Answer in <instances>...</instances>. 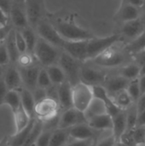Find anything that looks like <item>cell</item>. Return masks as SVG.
I'll return each instance as SVG.
<instances>
[{
    "mask_svg": "<svg viewBox=\"0 0 145 146\" xmlns=\"http://www.w3.org/2000/svg\"><path fill=\"white\" fill-rule=\"evenodd\" d=\"M15 121V133H18L24 129L30 122L31 118L28 115V114L26 112L22 105H21L17 110L12 112Z\"/></svg>",
    "mask_w": 145,
    "mask_h": 146,
    "instance_id": "obj_29",
    "label": "cell"
},
{
    "mask_svg": "<svg viewBox=\"0 0 145 146\" xmlns=\"http://www.w3.org/2000/svg\"><path fill=\"white\" fill-rule=\"evenodd\" d=\"M7 92H8V89L3 82V80L2 79L0 80V106L4 104L3 101H4V97Z\"/></svg>",
    "mask_w": 145,
    "mask_h": 146,
    "instance_id": "obj_49",
    "label": "cell"
},
{
    "mask_svg": "<svg viewBox=\"0 0 145 146\" xmlns=\"http://www.w3.org/2000/svg\"><path fill=\"white\" fill-rule=\"evenodd\" d=\"M132 62H136L138 65H139L140 67L144 65L145 64V50L141 51V52H138V54L134 55L132 56Z\"/></svg>",
    "mask_w": 145,
    "mask_h": 146,
    "instance_id": "obj_47",
    "label": "cell"
},
{
    "mask_svg": "<svg viewBox=\"0 0 145 146\" xmlns=\"http://www.w3.org/2000/svg\"><path fill=\"white\" fill-rule=\"evenodd\" d=\"M15 43L18 48V50L21 54L27 52V47H26V43L25 41V38L21 33V31L15 30Z\"/></svg>",
    "mask_w": 145,
    "mask_h": 146,
    "instance_id": "obj_41",
    "label": "cell"
},
{
    "mask_svg": "<svg viewBox=\"0 0 145 146\" xmlns=\"http://www.w3.org/2000/svg\"><path fill=\"white\" fill-rule=\"evenodd\" d=\"M145 74V64L140 67V76Z\"/></svg>",
    "mask_w": 145,
    "mask_h": 146,
    "instance_id": "obj_56",
    "label": "cell"
},
{
    "mask_svg": "<svg viewBox=\"0 0 145 146\" xmlns=\"http://www.w3.org/2000/svg\"><path fill=\"white\" fill-rule=\"evenodd\" d=\"M71 139L74 140H97L101 138L103 131H97L91 127L88 123L78 124L68 129Z\"/></svg>",
    "mask_w": 145,
    "mask_h": 146,
    "instance_id": "obj_16",
    "label": "cell"
},
{
    "mask_svg": "<svg viewBox=\"0 0 145 146\" xmlns=\"http://www.w3.org/2000/svg\"><path fill=\"white\" fill-rule=\"evenodd\" d=\"M58 89V104L61 111L73 108V86L67 80L57 86Z\"/></svg>",
    "mask_w": 145,
    "mask_h": 146,
    "instance_id": "obj_20",
    "label": "cell"
},
{
    "mask_svg": "<svg viewBox=\"0 0 145 146\" xmlns=\"http://www.w3.org/2000/svg\"><path fill=\"white\" fill-rule=\"evenodd\" d=\"M53 132L54 131L43 130L42 133L40 134L39 138L37 140L35 146H49Z\"/></svg>",
    "mask_w": 145,
    "mask_h": 146,
    "instance_id": "obj_40",
    "label": "cell"
},
{
    "mask_svg": "<svg viewBox=\"0 0 145 146\" xmlns=\"http://www.w3.org/2000/svg\"><path fill=\"white\" fill-rule=\"evenodd\" d=\"M130 81L131 80L124 78L123 76L115 74L113 71H111L103 86L106 89L109 96H113L121 91L126 90Z\"/></svg>",
    "mask_w": 145,
    "mask_h": 146,
    "instance_id": "obj_19",
    "label": "cell"
},
{
    "mask_svg": "<svg viewBox=\"0 0 145 146\" xmlns=\"http://www.w3.org/2000/svg\"><path fill=\"white\" fill-rule=\"evenodd\" d=\"M5 45L9 56L10 59V64L16 65L18 59L21 56V53L18 50L16 43H15V29H12L11 32L9 33L7 38L4 40Z\"/></svg>",
    "mask_w": 145,
    "mask_h": 146,
    "instance_id": "obj_27",
    "label": "cell"
},
{
    "mask_svg": "<svg viewBox=\"0 0 145 146\" xmlns=\"http://www.w3.org/2000/svg\"><path fill=\"white\" fill-rule=\"evenodd\" d=\"M9 19L10 24L15 30L21 31L22 29L30 27L26 0H12L9 12Z\"/></svg>",
    "mask_w": 145,
    "mask_h": 146,
    "instance_id": "obj_7",
    "label": "cell"
},
{
    "mask_svg": "<svg viewBox=\"0 0 145 146\" xmlns=\"http://www.w3.org/2000/svg\"><path fill=\"white\" fill-rule=\"evenodd\" d=\"M9 23V15L0 8V27L6 26Z\"/></svg>",
    "mask_w": 145,
    "mask_h": 146,
    "instance_id": "obj_52",
    "label": "cell"
},
{
    "mask_svg": "<svg viewBox=\"0 0 145 146\" xmlns=\"http://www.w3.org/2000/svg\"><path fill=\"white\" fill-rule=\"evenodd\" d=\"M124 49L132 57L134 55L138 54L145 50V31L142 33L136 38L124 44Z\"/></svg>",
    "mask_w": 145,
    "mask_h": 146,
    "instance_id": "obj_30",
    "label": "cell"
},
{
    "mask_svg": "<svg viewBox=\"0 0 145 146\" xmlns=\"http://www.w3.org/2000/svg\"><path fill=\"white\" fill-rule=\"evenodd\" d=\"M44 130V125H43V121L39 119H37L35 120V122H34V125L24 144L23 146H35L36 143H37V140L39 138L40 134L42 133Z\"/></svg>",
    "mask_w": 145,
    "mask_h": 146,
    "instance_id": "obj_34",
    "label": "cell"
},
{
    "mask_svg": "<svg viewBox=\"0 0 145 146\" xmlns=\"http://www.w3.org/2000/svg\"><path fill=\"white\" fill-rule=\"evenodd\" d=\"M88 125L97 131H113V119L109 114L101 115L91 119Z\"/></svg>",
    "mask_w": 145,
    "mask_h": 146,
    "instance_id": "obj_22",
    "label": "cell"
},
{
    "mask_svg": "<svg viewBox=\"0 0 145 146\" xmlns=\"http://www.w3.org/2000/svg\"><path fill=\"white\" fill-rule=\"evenodd\" d=\"M21 33H22V35L25 38V41L26 43L27 52L33 54L36 44L38 39V35L36 30L31 27H27L22 29L21 31Z\"/></svg>",
    "mask_w": 145,
    "mask_h": 146,
    "instance_id": "obj_33",
    "label": "cell"
},
{
    "mask_svg": "<svg viewBox=\"0 0 145 146\" xmlns=\"http://www.w3.org/2000/svg\"><path fill=\"white\" fill-rule=\"evenodd\" d=\"M0 146H1V145H0Z\"/></svg>",
    "mask_w": 145,
    "mask_h": 146,
    "instance_id": "obj_60",
    "label": "cell"
},
{
    "mask_svg": "<svg viewBox=\"0 0 145 146\" xmlns=\"http://www.w3.org/2000/svg\"><path fill=\"white\" fill-rule=\"evenodd\" d=\"M12 0H0V8L9 15Z\"/></svg>",
    "mask_w": 145,
    "mask_h": 146,
    "instance_id": "obj_50",
    "label": "cell"
},
{
    "mask_svg": "<svg viewBox=\"0 0 145 146\" xmlns=\"http://www.w3.org/2000/svg\"><path fill=\"white\" fill-rule=\"evenodd\" d=\"M61 112L59 104L50 98H45L43 101L36 104L35 115L37 119L46 121L56 116Z\"/></svg>",
    "mask_w": 145,
    "mask_h": 146,
    "instance_id": "obj_14",
    "label": "cell"
},
{
    "mask_svg": "<svg viewBox=\"0 0 145 146\" xmlns=\"http://www.w3.org/2000/svg\"><path fill=\"white\" fill-rule=\"evenodd\" d=\"M3 80L8 91H20L21 88H23L22 80L19 68L15 64H9L8 67H6Z\"/></svg>",
    "mask_w": 145,
    "mask_h": 146,
    "instance_id": "obj_18",
    "label": "cell"
},
{
    "mask_svg": "<svg viewBox=\"0 0 145 146\" xmlns=\"http://www.w3.org/2000/svg\"><path fill=\"white\" fill-rule=\"evenodd\" d=\"M119 141L126 146H137L135 140H134V138H133L132 130H126L121 135Z\"/></svg>",
    "mask_w": 145,
    "mask_h": 146,
    "instance_id": "obj_43",
    "label": "cell"
},
{
    "mask_svg": "<svg viewBox=\"0 0 145 146\" xmlns=\"http://www.w3.org/2000/svg\"><path fill=\"white\" fill-rule=\"evenodd\" d=\"M35 30L39 38L44 39L45 41L49 42L54 46L62 50V46L65 40L60 36V34L50 22L48 18L41 21L38 24Z\"/></svg>",
    "mask_w": 145,
    "mask_h": 146,
    "instance_id": "obj_10",
    "label": "cell"
},
{
    "mask_svg": "<svg viewBox=\"0 0 145 146\" xmlns=\"http://www.w3.org/2000/svg\"><path fill=\"white\" fill-rule=\"evenodd\" d=\"M3 104L8 105L12 112L17 110L21 105L20 91H15V90L8 91L5 94Z\"/></svg>",
    "mask_w": 145,
    "mask_h": 146,
    "instance_id": "obj_35",
    "label": "cell"
},
{
    "mask_svg": "<svg viewBox=\"0 0 145 146\" xmlns=\"http://www.w3.org/2000/svg\"><path fill=\"white\" fill-rule=\"evenodd\" d=\"M113 119V133L117 141H119L121 135L127 130L126 112L121 110L118 114L112 116Z\"/></svg>",
    "mask_w": 145,
    "mask_h": 146,
    "instance_id": "obj_24",
    "label": "cell"
},
{
    "mask_svg": "<svg viewBox=\"0 0 145 146\" xmlns=\"http://www.w3.org/2000/svg\"><path fill=\"white\" fill-rule=\"evenodd\" d=\"M121 3H126V4H131L138 8H144L145 2L144 0H121Z\"/></svg>",
    "mask_w": 145,
    "mask_h": 146,
    "instance_id": "obj_48",
    "label": "cell"
},
{
    "mask_svg": "<svg viewBox=\"0 0 145 146\" xmlns=\"http://www.w3.org/2000/svg\"><path fill=\"white\" fill-rule=\"evenodd\" d=\"M126 91L128 92V93L130 94L132 98L136 103L138 100V98H140V96L142 95L140 85H139V78L133 80H131L127 88H126Z\"/></svg>",
    "mask_w": 145,
    "mask_h": 146,
    "instance_id": "obj_37",
    "label": "cell"
},
{
    "mask_svg": "<svg viewBox=\"0 0 145 146\" xmlns=\"http://www.w3.org/2000/svg\"><path fill=\"white\" fill-rule=\"evenodd\" d=\"M115 146H126V145H125L124 144H122V143H121V142H120V141H116V143H115Z\"/></svg>",
    "mask_w": 145,
    "mask_h": 146,
    "instance_id": "obj_57",
    "label": "cell"
},
{
    "mask_svg": "<svg viewBox=\"0 0 145 146\" xmlns=\"http://www.w3.org/2000/svg\"><path fill=\"white\" fill-rule=\"evenodd\" d=\"M139 85H140V89H141V93H145V74L139 77Z\"/></svg>",
    "mask_w": 145,
    "mask_h": 146,
    "instance_id": "obj_54",
    "label": "cell"
},
{
    "mask_svg": "<svg viewBox=\"0 0 145 146\" xmlns=\"http://www.w3.org/2000/svg\"><path fill=\"white\" fill-rule=\"evenodd\" d=\"M94 98L92 86L79 82L73 86V108L79 111L85 112Z\"/></svg>",
    "mask_w": 145,
    "mask_h": 146,
    "instance_id": "obj_8",
    "label": "cell"
},
{
    "mask_svg": "<svg viewBox=\"0 0 145 146\" xmlns=\"http://www.w3.org/2000/svg\"><path fill=\"white\" fill-rule=\"evenodd\" d=\"M42 66L37 62L27 67H18L23 87L32 92L38 87V78Z\"/></svg>",
    "mask_w": 145,
    "mask_h": 146,
    "instance_id": "obj_15",
    "label": "cell"
},
{
    "mask_svg": "<svg viewBox=\"0 0 145 146\" xmlns=\"http://www.w3.org/2000/svg\"><path fill=\"white\" fill-rule=\"evenodd\" d=\"M33 98L35 99L36 104L43 101L44 99L47 98V92H46V89H43L40 87H37L34 91L32 92Z\"/></svg>",
    "mask_w": 145,
    "mask_h": 146,
    "instance_id": "obj_45",
    "label": "cell"
},
{
    "mask_svg": "<svg viewBox=\"0 0 145 146\" xmlns=\"http://www.w3.org/2000/svg\"><path fill=\"white\" fill-rule=\"evenodd\" d=\"M36 118L31 119L29 124L21 131L18 132V133H15V134L13 136H11L8 141H7V145L8 146H23L33 125L35 122Z\"/></svg>",
    "mask_w": 145,
    "mask_h": 146,
    "instance_id": "obj_25",
    "label": "cell"
},
{
    "mask_svg": "<svg viewBox=\"0 0 145 146\" xmlns=\"http://www.w3.org/2000/svg\"><path fill=\"white\" fill-rule=\"evenodd\" d=\"M1 146H8V145H1Z\"/></svg>",
    "mask_w": 145,
    "mask_h": 146,
    "instance_id": "obj_58",
    "label": "cell"
},
{
    "mask_svg": "<svg viewBox=\"0 0 145 146\" xmlns=\"http://www.w3.org/2000/svg\"><path fill=\"white\" fill-rule=\"evenodd\" d=\"M47 18L64 40H90L96 37L91 31L81 27L77 21L75 14L69 11L62 9L54 13L50 12Z\"/></svg>",
    "mask_w": 145,
    "mask_h": 146,
    "instance_id": "obj_1",
    "label": "cell"
},
{
    "mask_svg": "<svg viewBox=\"0 0 145 146\" xmlns=\"http://www.w3.org/2000/svg\"><path fill=\"white\" fill-rule=\"evenodd\" d=\"M62 50L54 46L49 42L38 37L33 55L38 62L44 68L58 63Z\"/></svg>",
    "mask_w": 145,
    "mask_h": 146,
    "instance_id": "obj_3",
    "label": "cell"
},
{
    "mask_svg": "<svg viewBox=\"0 0 145 146\" xmlns=\"http://www.w3.org/2000/svg\"><path fill=\"white\" fill-rule=\"evenodd\" d=\"M71 140L68 129H56L53 132L49 146H66Z\"/></svg>",
    "mask_w": 145,
    "mask_h": 146,
    "instance_id": "obj_32",
    "label": "cell"
},
{
    "mask_svg": "<svg viewBox=\"0 0 145 146\" xmlns=\"http://www.w3.org/2000/svg\"><path fill=\"white\" fill-rule=\"evenodd\" d=\"M126 112L127 130H133L138 126V119L139 115L136 103L133 104L130 108H128L126 110Z\"/></svg>",
    "mask_w": 145,
    "mask_h": 146,
    "instance_id": "obj_36",
    "label": "cell"
},
{
    "mask_svg": "<svg viewBox=\"0 0 145 146\" xmlns=\"http://www.w3.org/2000/svg\"><path fill=\"white\" fill-rule=\"evenodd\" d=\"M137 146H145V126H138L132 130Z\"/></svg>",
    "mask_w": 145,
    "mask_h": 146,
    "instance_id": "obj_39",
    "label": "cell"
},
{
    "mask_svg": "<svg viewBox=\"0 0 145 146\" xmlns=\"http://www.w3.org/2000/svg\"><path fill=\"white\" fill-rule=\"evenodd\" d=\"M53 84L50 79V76L48 74L46 68L42 67L39 71V74H38V87H40L43 89H47L50 86H51Z\"/></svg>",
    "mask_w": 145,
    "mask_h": 146,
    "instance_id": "obj_38",
    "label": "cell"
},
{
    "mask_svg": "<svg viewBox=\"0 0 145 146\" xmlns=\"http://www.w3.org/2000/svg\"><path fill=\"white\" fill-rule=\"evenodd\" d=\"M112 71L115 74L121 75L129 80H133L140 77V66L134 62H132Z\"/></svg>",
    "mask_w": 145,
    "mask_h": 146,
    "instance_id": "obj_26",
    "label": "cell"
},
{
    "mask_svg": "<svg viewBox=\"0 0 145 146\" xmlns=\"http://www.w3.org/2000/svg\"><path fill=\"white\" fill-rule=\"evenodd\" d=\"M20 95H21V105L26 110V112L28 114L31 119L36 118V115H35L36 102L33 98L32 92L27 90L26 88L23 87L20 90Z\"/></svg>",
    "mask_w": 145,
    "mask_h": 146,
    "instance_id": "obj_23",
    "label": "cell"
},
{
    "mask_svg": "<svg viewBox=\"0 0 145 146\" xmlns=\"http://www.w3.org/2000/svg\"><path fill=\"white\" fill-rule=\"evenodd\" d=\"M29 26L36 29L38 24L47 18L49 11L45 5V0H26Z\"/></svg>",
    "mask_w": 145,
    "mask_h": 146,
    "instance_id": "obj_9",
    "label": "cell"
},
{
    "mask_svg": "<svg viewBox=\"0 0 145 146\" xmlns=\"http://www.w3.org/2000/svg\"><path fill=\"white\" fill-rule=\"evenodd\" d=\"M7 66H1L0 65V80H2L3 78L4 73H5V69H6Z\"/></svg>",
    "mask_w": 145,
    "mask_h": 146,
    "instance_id": "obj_55",
    "label": "cell"
},
{
    "mask_svg": "<svg viewBox=\"0 0 145 146\" xmlns=\"http://www.w3.org/2000/svg\"><path fill=\"white\" fill-rule=\"evenodd\" d=\"M122 42V38L118 33H113L106 37H94L88 40L87 43V55L88 61L93 59L104 50L112 47L113 45Z\"/></svg>",
    "mask_w": 145,
    "mask_h": 146,
    "instance_id": "obj_6",
    "label": "cell"
},
{
    "mask_svg": "<svg viewBox=\"0 0 145 146\" xmlns=\"http://www.w3.org/2000/svg\"><path fill=\"white\" fill-rule=\"evenodd\" d=\"M144 2H145V0H144Z\"/></svg>",
    "mask_w": 145,
    "mask_h": 146,
    "instance_id": "obj_59",
    "label": "cell"
},
{
    "mask_svg": "<svg viewBox=\"0 0 145 146\" xmlns=\"http://www.w3.org/2000/svg\"><path fill=\"white\" fill-rule=\"evenodd\" d=\"M136 105H137V108H138V112H142L145 110V93L144 94H142L140 96V98H138V100L136 102Z\"/></svg>",
    "mask_w": 145,
    "mask_h": 146,
    "instance_id": "obj_51",
    "label": "cell"
},
{
    "mask_svg": "<svg viewBox=\"0 0 145 146\" xmlns=\"http://www.w3.org/2000/svg\"><path fill=\"white\" fill-rule=\"evenodd\" d=\"M63 70L66 74L67 80L73 86L76 84L81 82L80 80V71L83 62L73 58L69 54L62 51L61 56L57 63Z\"/></svg>",
    "mask_w": 145,
    "mask_h": 146,
    "instance_id": "obj_5",
    "label": "cell"
},
{
    "mask_svg": "<svg viewBox=\"0 0 145 146\" xmlns=\"http://www.w3.org/2000/svg\"><path fill=\"white\" fill-rule=\"evenodd\" d=\"M10 64L9 56L4 41H0V65L8 66Z\"/></svg>",
    "mask_w": 145,
    "mask_h": 146,
    "instance_id": "obj_42",
    "label": "cell"
},
{
    "mask_svg": "<svg viewBox=\"0 0 145 146\" xmlns=\"http://www.w3.org/2000/svg\"><path fill=\"white\" fill-rule=\"evenodd\" d=\"M145 31V17L144 16L134 21H131L120 25L119 30L116 33L120 34L122 38L124 44L132 41L139 36Z\"/></svg>",
    "mask_w": 145,
    "mask_h": 146,
    "instance_id": "obj_11",
    "label": "cell"
},
{
    "mask_svg": "<svg viewBox=\"0 0 145 146\" xmlns=\"http://www.w3.org/2000/svg\"><path fill=\"white\" fill-rule=\"evenodd\" d=\"M95 139H89V140H74L71 139L66 146H95L96 144Z\"/></svg>",
    "mask_w": 145,
    "mask_h": 146,
    "instance_id": "obj_46",
    "label": "cell"
},
{
    "mask_svg": "<svg viewBox=\"0 0 145 146\" xmlns=\"http://www.w3.org/2000/svg\"><path fill=\"white\" fill-rule=\"evenodd\" d=\"M89 61L102 68L112 71L132 62V57L124 49V43L120 42Z\"/></svg>",
    "mask_w": 145,
    "mask_h": 146,
    "instance_id": "obj_2",
    "label": "cell"
},
{
    "mask_svg": "<svg viewBox=\"0 0 145 146\" xmlns=\"http://www.w3.org/2000/svg\"><path fill=\"white\" fill-rule=\"evenodd\" d=\"M116 139L115 138L114 134L105 137V138H101L96 141L95 146H115L116 143Z\"/></svg>",
    "mask_w": 145,
    "mask_h": 146,
    "instance_id": "obj_44",
    "label": "cell"
},
{
    "mask_svg": "<svg viewBox=\"0 0 145 146\" xmlns=\"http://www.w3.org/2000/svg\"><path fill=\"white\" fill-rule=\"evenodd\" d=\"M110 97L114 104L121 110H126L133 104H135L134 100L132 98V97L130 96V94L126 90L121 91Z\"/></svg>",
    "mask_w": 145,
    "mask_h": 146,
    "instance_id": "obj_28",
    "label": "cell"
},
{
    "mask_svg": "<svg viewBox=\"0 0 145 146\" xmlns=\"http://www.w3.org/2000/svg\"><path fill=\"white\" fill-rule=\"evenodd\" d=\"M138 126H145V110L144 111L140 112L139 115H138Z\"/></svg>",
    "mask_w": 145,
    "mask_h": 146,
    "instance_id": "obj_53",
    "label": "cell"
},
{
    "mask_svg": "<svg viewBox=\"0 0 145 146\" xmlns=\"http://www.w3.org/2000/svg\"><path fill=\"white\" fill-rule=\"evenodd\" d=\"M110 73V70L102 68L91 63L90 61H87L82 64L80 71V80L81 82L91 86H103Z\"/></svg>",
    "mask_w": 145,
    "mask_h": 146,
    "instance_id": "obj_4",
    "label": "cell"
},
{
    "mask_svg": "<svg viewBox=\"0 0 145 146\" xmlns=\"http://www.w3.org/2000/svg\"><path fill=\"white\" fill-rule=\"evenodd\" d=\"M45 68L48 72V74H49L50 79L53 85L60 86L61 84L67 81L66 74L63 72L62 68L58 64L51 65V66H49Z\"/></svg>",
    "mask_w": 145,
    "mask_h": 146,
    "instance_id": "obj_31",
    "label": "cell"
},
{
    "mask_svg": "<svg viewBox=\"0 0 145 146\" xmlns=\"http://www.w3.org/2000/svg\"><path fill=\"white\" fill-rule=\"evenodd\" d=\"M84 114H85L86 120L89 121L91 119L96 116L104 115V114H109V112H108L106 104L102 99L94 98L93 100L91 102L90 105L88 106V108L84 112Z\"/></svg>",
    "mask_w": 145,
    "mask_h": 146,
    "instance_id": "obj_21",
    "label": "cell"
},
{
    "mask_svg": "<svg viewBox=\"0 0 145 146\" xmlns=\"http://www.w3.org/2000/svg\"><path fill=\"white\" fill-rule=\"evenodd\" d=\"M87 43L88 40L80 41H64L62 50L69 54L73 58L79 60L81 62L88 61L87 55Z\"/></svg>",
    "mask_w": 145,
    "mask_h": 146,
    "instance_id": "obj_17",
    "label": "cell"
},
{
    "mask_svg": "<svg viewBox=\"0 0 145 146\" xmlns=\"http://www.w3.org/2000/svg\"><path fill=\"white\" fill-rule=\"evenodd\" d=\"M144 8H138L131 4L121 3L113 20L119 25L137 20L144 16Z\"/></svg>",
    "mask_w": 145,
    "mask_h": 146,
    "instance_id": "obj_13",
    "label": "cell"
},
{
    "mask_svg": "<svg viewBox=\"0 0 145 146\" xmlns=\"http://www.w3.org/2000/svg\"><path fill=\"white\" fill-rule=\"evenodd\" d=\"M88 123L84 112L79 111L74 108H71L60 113L59 126L60 129H69L73 126L78 124H85Z\"/></svg>",
    "mask_w": 145,
    "mask_h": 146,
    "instance_id": "obj_12",
    "label": "cell"
}]
</instances>
